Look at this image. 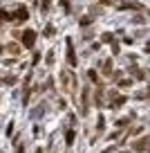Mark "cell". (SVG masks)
I'll list each match as a JSON object with an SVG mask.
<instances>
[{"label": "cell", "instance_id": "1", "mask_svg": "<svg viewBox=\"0 0 150 153\" xmlns=\"http://www.w3.org/2000/svg\"><path fill=\"white\" fill-rule=\"evenodd\" d=\"M61 79H63V90L65 92H72V95H76V76L72 74L70 70H63L61 72Z\"/></svg>", "mask_w": 150, "mask_h": 153}, {"label": "cell", "instance_id": "2", "mask_svg": "<svg viewBox=\"0 0 150 153\" xmlns=\"http://www.w3.org/2000/svg\"><path fill=\"white\" fill-rule=\"evenodd\" d=\"M20 41H23V45L27 50H32L34 43H36V32H34V29H25V32L20 34Z\"/></svg>", "mask_w": 150, "mask_h": 153}, {"label": "cell", "instance_id": "3", "mask_svg": "<svg viewBox=\"0 0 150 153\" xmlns=\"http://www.w3.org/2000/svg\"><path fill=\"white\" fill-rule=\"evenodd\" d=\"M88 110H90V88L85 86L83 92H81V113L88 115Z\"/></svg>", "mask_w": 150, "mask_h": 153}, {"label": "cell", "instance_id": "4", "mask_svg": "<svg viewBox=\"0 0 150 153\" xmlns=\"http://www.w3.org/2000/svg\"><path fill=\"white\" fill-rule=\"evenodd\" d=\"M29 18V11L25 9V7H18V9L14 11V14L9 16V20H16V23H20V20H27Z\"/></svg>", "mask_w": 150, "mask_h": 153}, {"label": "cell", "instance_id": "5", "mask_svg": "<svg viewBox=\"0 0 150 153\" xmlns=\"http://www.w3.org/2000/svg\"><path fill=\"white\" fill-rule=\"evenodd\" d=\"M65 45H67V63H70L72 68H76V54H74V45H72V38H67Z\"/></svg>", "mask_w": 150, "mask_h": 153}, {"label": "cell", "instance_id": "6", "mask_svg": "<svg viewBox=\"0 0 150 153\" xmlns=\"http://www.w3.org/2000/svg\"><path fill=\"white\" fill-rule=\"evenodd\" d=\"M148 146H150L148 137H141V140H137V142H132V151H148Z\"/></svg>", "mask_w": 150, "mask_h": 153}, {"label": "cell", "instance_id": "7", "mask_svg": "<svg viewBox=\"0 0 150 153\" xmlns=\"http://www.w3.org/2000/svg\"><path fill=\"white\" fill-rule=\"evenodd\" d=\"M119 9H121V11H126V9H137V11H141V9H143V5H141V2H121V5H119Z\"/></svg>", "mask_w": 150, "mask_h": 153}, {"label": "cell", "instance_id": "8", "mask_svg": "<svg viewBox=\"0 0 150 153\" xmlns=\"http://www.w3.org/2000/svg\"><path fill=\"white\" fill-rule=\"evenodd\" d=\"M103 74H112V59H108L103 63Z\"/></svg>", "mask_w": 150, "mask_h": 153}, {"label": "cell", "instance_id": "9", "mask_svg": "<svg viewBox=\"0 0 150 153\" xmlns=\"http://www.w3.org/2000/svg\"><path fill=\"white\" fill-rule=\"evenodd\" d=\"M5 50H7V52H9V54H18V52H20V48H18V45H16V43H11V45H7V48H5Z\"/></svg>", "mask_w": 150, "mask_h": 153}, {"label": "cell", "instance_id": "10", "mask_svg": "<svg viewBox=\"0 0 150 153\" xmlns=\"http://www.w3.org/2000/svg\"><path fill=\"white\" fill-rule=\"evenodd\" d=\"M65 142H67V146H72V144H74V131H67V135H65Z\"/></svg>", "mask_w": 150, "mask_h": 153}, {"label": "cell", "instance_id": "11", "mask_svg": "<svg viewBox=\"0 0 150 153\" xmlns=\"http://www.w3.org/2000/svg\"><path fill=\"white\" fill-rule=\"evenodd\" d=\"M101 41H103V43H112V41H114V36H112V34H103V38H101Z\"/></svg>", "mask_w": 150, "mask_h": 153}, {"label": "cell", "instance_id": "12", "mask_svg": "<svg viewBox=\"0 0 150 153\" xmlns=\"http://www.w3.org/2000/svg\"><path fill=\"white\" fill-rule=\"evenodd\" d=\"M45 36H54V27H52V25H47V27H45Z\"/></svg>", "mask_w": 150, "mask_h": 153}, {"label": "cell", "instance_id": "13", "mask_svg": "<svg viewBox=\"0 0 150 153\" xmlns=\"http://www.w3.org/2000/svg\"><path fill=\"white\" fill-rule=\"evenodd\" d=\"M119 86H121V88H130V86H132V81H128V79H123V81H119Z\"/></svg>", "mask_w": 150, "mask_h": 153}, {"label": "cell", "instance_id": "14", "mask_svg": "<svg viewBox=\"0 0 150 153\" xmlns=\"http://www.w3.org/2000/svg\"><path fill=\"white\" fill-rule=\"evenodd\" d=\"M132 72H135V76H137V79H143V72H141V70H137V68H135Z\"/></svg>", "mask_w": 150, "mask_h": 153}, {"label": "cell", "instance_id": "15", "mask_svg": "<svg viewBox=\"0 0 150 153\" xmlns=\"http://www.w3.org/2000/svg\"><path fill=\"white\" fill-rule=\"evenodd\" d=\"M47 63H49V65L54 63V52H49V54H47Z\"/></svg>", "mask_w": 150, "mask_h": 153}, {"label": "cell", "instance_id": "16", "mask_svg": "<svg viewBox=\"0 0 150 153\" xmlns=\"http://www.w3.org/2000/svg\"><path fill=\"white\" fill-rule=\"evenodd\" d=\"M88 76L92 79V81H96V72H94V70H90V72H88Z\"/></svg>", "mask_w": 150, "mask_h": 153}, {"label": "cell", "instance_id": "17", "mask_svg": "<svg viewBox=\"0 0 150 153\" xmlns=\"http://www.w3.org/2000/svg\"><path fill=\"white\" fill-rule=\"evenodd\" d=\"M16 153H25V146H18V149H16Z\"/></svg>", "mask_w": 150, "mask_h": 153}, {"label": "cell", "instance_id": "18", "mask_svg": "<svg viewBox=\"0 0 150 153\" xmlns=\"http://www.w3.org/2000/svg\"><path fill=\"white\" fill-rule=\"evenodd\" d=\"M36 153H43V149H36Z\"/></svg>", "mask_w": 150, "mask_h": 153}, {"label": "cell", "instance_id": "19", "mask_svg": "<svg viewBox=\"0 0 150 153\" xmlns=\"http://www.w3.org/2000/svg\"><path fill=\"white\" fill-rule=\"evenodd\" d=\"M0 50H2V48H0Z\"/></svg>", "mask_w": 150, "mask_h": 153}]
</instances>
